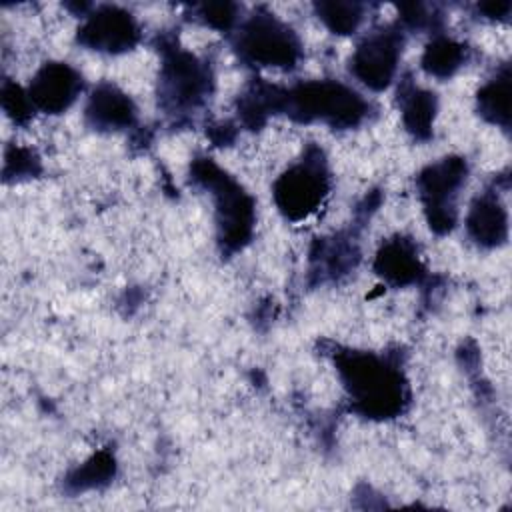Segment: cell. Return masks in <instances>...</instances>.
Instances as JSON below:
<instances>
[{
  "label": "cell",
  "mask_w": 512,
  "mask_h": 512,
  "mask_svg": "<svg viewBox=\"0 0 512 512\" xmlns=\"http://www.w3.org/2000/svg\"><path fill=\"white\" fill-rule=\"evenodd\" d=\"M328 190V174L320 154L306 156L300 164L284 172L274 184L278 208L292 220L304 218L318 208Z\"/></svg>",
  "instance_id": "obj_4"
},
{
  "label": "cell",
  "mask_w": 512,
  "mask_h": 512,
  "mask_svg": "<svg viewBox=\"0 0 512 512\" xmlns=\"http://www.w3.org/2000/svg\"><path fill=\"white\" fill-rule=\"evenodd\" d=\"M480 112L502 126H508V116H510V76L508 72L504 76H498L490 84H486L480 94Z\"/></svg>",
  "instance_id": "obj_14"
},
{
  "label": "cell",
  "mask_w": 512,
  "mask_h": 512,
  "mask_svg": "<svg viewBox=\"0 0 512 512\" xmlns=\"http://www.w3.org/2000/svg\"><path fill=\"white\" fill-rule=\"evenodd\" d=\"M462 60H464L462 46L452 42V40L440 38V40L432 42L426 48V54L422 58V66H424L426 72L444 78V76H450L460 66Z\"/></svg>",
  "instance_id": "obj_15"
},
{
  "label": "cell",
  "mask_w": 512,
  "mask_h": 512,
  "mask_svg": "<svg viewBox=\"0 0 512 512\" xmlns=\"http://www.w3.org/2000/svg\"><path fill=\"white\" fill-rule=\"evenodd\" d=\"M434 94L412 90L404 102V122L410 132L424 138L430 134L432 118H434Z\"/></svg>",
  "instance_id": "obj_16"
},
{
  "label": "cell",
  "mask_w": 512,
  "mask_h": 512,
  "mask_svg": "<svg viewBox=\"0 0 512 512\" xmlns=\"http://www.w3.org/2000/svg\"><path fill=\"white\" fill-rule=\"evenodd\" d=\"M80 86V76L70 66L50 62L34 76L28 96L32 100V106L56 114L70 106Z\"/></svg>",
  "instance_id": "obj_10"
},
{
  "label": "cell",
  "mask_w": 512,
  "mask_h": 512,
  "mask_svg": "<svg viewBox=\"0 0 512 512\" xmlns=\"http://www.w3.org/2000/svg\"><path fill=\"white\" fill-rule=\"evenodd\" d=\"M240 52L262 66H294L300 56V44L294 32L270 14L252 16L242 28Z\"/></svg>",
  "instance_id": "obj_5"
},
{
  "label": "cell",
  "mask_w": 512,
  "mask_h": 512,
  "mask_svg": "<svg viewBox=\"0 0 512 512\" xmlns=\"http://www.w3.org/2000/svg\"><path fill=\"white\" fill-rule=\"evenodd\" d=\"M2 100H4V108L8 110V114H12L16 120H22L30 114L32 100L18 86L6 84L2 90Z\"/></svg>",
  "instance_id": "obj_19"
},
{
  "label": "cell",
  "mask_w": 512,
  "mask_h": 512,
  "mask_svg": "<svg viewBox=\"0 0 512 512\" xmlns=\"http://www.w3.org/2000/svg\"><path fill=\"white\" fill-rule=\"evenodd\" d=\"M342 378L358 408L376 418H388L402 410L406 400L400 372L374 354L352 352L338 360Z\"/></svg>",
  "instance_id": "obj_1"
},
{
  "label": "cell",
  "mask_w": 512,
  "mask_h": 512,
  "mask_svg": "<svg viewBox=\"0 0 512 512\" xmlns=\"http://www.w3.org/2000/svg\"><path fill=\"white\" fill-rule=\"evenodd\" d=\"M138 38L136 24L130 14L118 8H100L88 18L80 30V42L104 52H120L130 48Z\"/></svg>",
  "instance_id": "obj_9"
},
{
  "label": "cell",
  "mask_w": 512,
  "mask_h": 512,
  "mask_svg": "<svg viewBox=\"0 0 512 512\" xmlns=\"http://www.w3.org/2000/svg\"><path fill=\"white\" fill-rule=\"evenodd\" d=\"M506 210L494 194H482L470 208L468 232L484 246H496L506 238Z\"/></svg>",
  "instance_id": "obj_11"
},
{
  "label": "cell",
  "mask_w": 512,
  "mask_h": 512,
  "mask_svg": "<svg viewBox=\"0 0 512 512\" xmlns=\"http://www.w3.org/2000/svg\"><path fill=\"white\" fill-rule=\"evenodd\" d=\"M114 470V462L110 456L106 454H98L96 458H92L82 470H78V476L72 480L76 482L78 488H86V486H94L100 480L108 478Z\"/></svg>",
  "instance_id": "obj_18"
},
{
  "label": "cell",
  "mask_w": 512,
  "mask_h": 512,
  "mask_svg": "<svg viewBox=\"0 0 512 512\" xmlns=\"http://www.w3.org/2000/svg\"><path fill=\"white\" fill-rule=\"evenodd\" d=\"M208 88V74L188 52L174 50L162 68V94L176 106L198 104Z\"/></svg>",
  "instance_id": "obj_7"
},
{
  "label": "cell",
  "mask_w": 512,
  "mask_h": 512,
  "mask_svg": "<svg viewBox=\"0 0 512 512\" xmlns=\"http://www.w3.org/2000/svg\"><path fill=\"white\" fill-rule=\"evenodd\" d=\"M284 108L298 114L300 120H324L334 128L354 126L366 114V102L354 90L322 80V82H306L286 92Z\"/></svg>",
  "instance_id": "obj_2"
},
{
  "label": "cell",
  "mask_w": 512,
  "mask_h": 512,
  "mask_svg": "<svg viewBox=\"0 0 512 512\" xmlns=\"http://www.w3.org/2000/svg\"><path fill=\"white\" fill-rule=\"evenodd\" d=\"M204 18L212 26L218 28H228L234 20V6L226 2H216V4H206L204 6Z\"/></svg>",
  "instance_id": "obj_20"
},
{
  "label": "cell",
  "mask_w": 512,
  "mask_h": 512,
  "mask_svg": "<svg viewBox=\"0 0 512 512\" xmlns=\"http://www.w3.org/2000/svg\"><path fill=\"white\" fill-rule=\"evenodd\" d=\"M86 116L98 128H122L134 120V106L126 94L104 84L90 96Z\"/></svg>",
  "instance_id": "obj_12"
},
{
  "label": "cell",
  "mask_w": 512,
  "mask_h": 512,
  "mask_svg": "<svg viewBox=\"0 0 512 512\" xmlns=\"http://www.w3.org/2000/svg\"><path fill=\"white\" fill-rule=\"evenodd\" d=\"M194 174L206 188L212 190L216 198L220 242H224L228 248H240L248 240L254 222L250 196L208 160L198 162L194 166Z\"/></svg>",
  "instance_id": "obj_3"
},
{
  "label": "cell",
  "mask_w": 512,
  "mask_h": 512,
  "mask_svg": "<svg viewBox=\"0 0 512 512\" xmlns=\"http://www.w3.org/2000/svg\"><path fill=\"white\" fill-rule=\"evenodd\" d=\"M318 12L322 20L338 34L352 32L360 22V8L350 2H330V4H318Z\"/></svg>",
  "instance_id": "obj_17"
},
{
  "label": "cell",
  "mask_w": 512,
  "mask_h": 512,
  "mask_svg": "<svg viewBox=\"0 0 512 512\" xmlns=\"http://www.w3.org/2000/svg\"><path fill=\"white\" fill-rule=\"evenodd\" d=\"M464 178L466 164L460 158H444L420 174L418 184L428 212V222L436 232H446L452 228L456 218L454 198Z\"/></svg>",
  "instance_id": "obj_6"
},
{
  "label": "cell",
  "mask_w": 512,
  "mask_h": 512,
  "mask_svg": "<svg viewBox=\"0 0 512 512\" xmlns=\"http://www.w3.org/2000/svg\"><path fill=\"white\" fill-rule=\"evenodd\" d=\"M376 270L394 284H406L416 280L420 264L412 244L406 240H390L376 256Z\"/></svg>",
  "instance_id": "obj_13"
},
{
  "label": "cell",
  "mask_w": 512,
  "mask_h": 512,
  "mask_svg": "<svg viewBox=\"0 0 512 512\" xmlns=\"http://www.w3.org/2000/svg\"><path fill=\"white\" fill-rule=\"evenodd\" d=\"M400 40L392 32H380L366 38L352 58L354 74L370 88L380 90L388 86L396 70Z\"/></svg>",
  "instance_id": "obj_8"
}]
</instances>
